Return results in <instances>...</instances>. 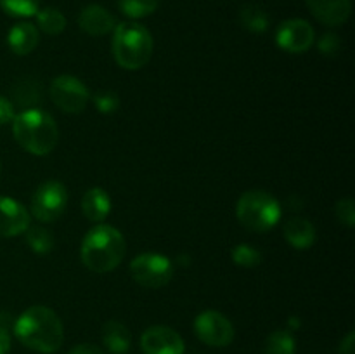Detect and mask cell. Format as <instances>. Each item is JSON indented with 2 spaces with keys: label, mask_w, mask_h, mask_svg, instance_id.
Listing matches in <instances>:
<instances>
[{
  "label": "cell",
  "mask_w": 355,
  "mask_h": 354,
  "mask_svg": "<svg viewBox=\"0 0 355 354\" xmlns=\"http://www.w3.org/2000/svg\"><path fill=\"white\" fill-rule=\"evenodd\" d=\"M17 340L28 349L52 354L64 342V326L61 318L45 305H31L17 318L14 325Z\"/></svg>",
  "instance_id": "obj_1"
},
{
  "label": "cell",
  "mask_w": 355,
  "mask_h": 354,
  "mask_svg": "<svg viewBox=\"0 0 355 354\" xmlns=\"http://www.w3.org/2000/svg\"><path fill=\"white\" fill-rule=\"evenodd\" d=\"M125 253L127 243L123 235L110 224H99L90 229L80 248V257L85 267L99 274L116 269Z\"/></svg>",
  "instance_id": "obj_2"
},
{
  "label": "cell",
  "mask_w": 355,
  "mask_h": 354,
  "mask_svg": "<svg viewBox=\"0 0 355 354\" xmlns=\"http://www.w3.org/2000/svg\"><path fill=\"white\" fill-rule=\"evenodd\" d=\"M12 134L24 151L45 156L58 146L59 130L54 118L42 110H26L12 120Z\"/></svg>",
  "instance_id": "obj_3"
},
{
  "label": "cell",
  "mask_w": 355,
  "mask_h": 354,
  "mask_svg": "<svg viewBox=\"0 0 355 354\" xmlns=\"http://www.w3.org/2000/svg\"><path fill=\"white\" fill-rule=\"evenodd\" d=\"M153 54L151 31L135 21H123L113 30L114 61L123 69H141Z\"/></svg>",
  "instance_id": "obj_4"
},
{
  "label": "cell",
  "mask_w": 355,
  "mask_h": 354,
  "mask_svg": "<svg viewBox=\"0 0 355 354\" xmlns=\"http://www.w3.org/2000/svg\"><path fill=\"white\" fill-rule=\"evenodd\" d=\"M238 221L246 229L255 233H267L281 221L283 208L270 193L262 189H250L239 196L236 205Z\"/></svg>",
  "instance_id": "obj_5"
},
{
  "label": "cell",
  "mask_w": 355,
  "mask_h": 354,
  "mask_svg": "<svg viewBox=\"0 0 355 354\" xmlns=\"http://www.w3.org/2000/svg\"><path fill=\"white\" fill-rule=\"evenodd\" d=\"M130 273L135 283L144 288H163L172 281L173 262L162 253H141L130 262Z\"/></svg>",
  "instance_id": "obj_6"
},
{
  "label": "cell",
  "mask_w": 355,
  "mask_h": 354,
  "mask_svg": "<svg viewBox=\"0 0 355 354\" xmlns=\"http://www.w3.org/2000/svg\"><path fill=\"white\" fill-rule=\"evenodd\" d=\"M68 205V191L59 180H45L31 196V215L40 222H54Z\"/></svg>",
  "instance_id": "obj_7"
},
{
  "label": "cell",
  "mask_w": 355,
  "mask_h": 354,
  "mask_svg": "<svg viewBox=\"0 0 355 354\" xmlns=\"http://www.w3.org/2000/svg\"><path fill=\"white\" fill-rule=\"evenodd\" d=\"M51 99L64 113H82L90 99L89 89L73 75H59L51 83Z\"/></svg>",
  "instance_id": "obj_8"
},
{
  "label": "cell",
  "mask_w": 355,
  "mask_h": 354,
  "mask_svg": "<svg viewBox=\"0 0 355 354\" xmlns=\"http://www.w3.org/2000/svg\"><path fill=\"white\" fill-rule=\"evenodd\" d=\"M198 339L211 347H225L234 340V326L218 311H203L194 319Z\"/></svg>",
  "instance_id": "obj_9"
},
{
  "label": "cell",
  "mask_w": 355,
  "mask_h": 354,
  "mask_svg": "<svg viewBox=\"0 0 355 354\" xmlns=\"http://www.w3.org/2000/svg\"><path fill=\"white\" fill-rule=\"evenodd\" d=\"M315 31L312 24L305 19H288L279 24L276 31V42L283 51L291 54L307 52L314 45Z\"/></svg>",
  "instance_id": "obj_10"
},
{
  "label": "cell",
  "mask_w": 355,
  "mask_h": 354,
  "mask_svg": "<svg viewBox=\"0 0 355 354\" xmlns=\"http://www.w3.org/2000/svg\"><path fill=\"white\" fill-rule=\"evenodd\" d=\"M144 354H184L186 346L179 333L165 325L149 326L141 337Z\"/></svg>",
  "instance_id": "obj_11"
},
{
  "label": "cell",
  "mask_w": 355,
  "mask_h": 354,
  "mask_svg": "<svg viewBox=\"0 0 355 354\" xmlns=\"http://www.w3.org/2000/svg\"><path fill=\"white\" fill-rule=\"evenodd\" d=\"M31 215L19 201L0 196V238H14L30 228Z\"/></svg>",
  "instance_id": "obj_12"
},
{
  "label": "cell",
  "mask_w": 355,
  "mask_h": 354,
  "mask_svg": "<svg viewBox=\"0 0 355 354\" xmlns=\"http://www.w3.org/2000/svg\"><path fill=\"white\" fill-rule=\"evenodd\" d=\"M305 2L312 16L326 26H340L347 23L352 12L350 0H305Z\"/></svg>",
  "instance_id": "obj_13"
},
{
  "label": "cell",
  "mask_w": 355,
  "mask_h": 354,
  "mask_svg": "<svg viewBox=\"0 0 355 354\" xmlns=\"http://www.w3.org/2000/svg\"><path fill=\"white\" fill-rule=\"evenodd\" d=\"M116 24L113 14L99 3H90V6L83 7L82 12L78 14V26L92 37H103V35L111 33Z\"/></svg>",
  "instance_id": "obj_14"
},
{
  "label": "cell",
  "mask_w": 355,
  "mask_h": 354,
  "mask_svg": "<svg viewBox=\"0 0 355 354\" xmlns=\"http://www.w3.org/2000/svg\"><path fill=\"white\" fill-rule=\"evenodd\" d=\"M38 40H40L38 28L28 21L16 23L7 33V45L17 56H26L33 52V49L38 45Z\"/></svg>",
  "instance_id": "obj_15"
},
{
  "label": "cell",
  "mask_w": 355,
  "mask_h": 354,
  "mask_svg": "<svg viewBox=\"0 0 355 354\" xmlns=\"http://www.w3.org/2000/svg\"><path fill=\"white\" fill-rule=\"evenodd\" d=\"M284 238L293 248L307 250L315 243V228L309 219L291 217L284 224Z\"/></svg>",
  "instance_id": "obj_16"
},
{
  "label": "cell",
  "mask_w": 355,
  "mask_h": 354,
  "mask_svg": "<svg viewBox=\"0 0 355 354\" xmlns=\"http://www.w3.org/2000/svg\"><path fill=\"white\" fill-rule=\"evenodd\" d=\"M82 210L89 221L103 222L111 212V198L103 187H90L82 198Z\"/></svg>",
  "instance_id": "obj_17"
},
{
  "label": "cell",
  "mask_w": 355,
  "mask_h": 354,
  "mask_svg": "<svg viewBox=\"0 0 355 354\" xmlns=\"http://www.w3.org/2000/svg\"><path fill=\"white\" fill-rule=\"evenodd\" d=\"M103 344L111 354H127L130 351L132 335L120 321H107L103 326Z\"/></svg>",
  "instance_id": "obj_18"
},
{
  "label": "cell",
  "mask_w": 355,
  "mask_h": 354,
  "mask_svg": "<svg viewBox=\"0 0 355 354\" xmlns=\"http://www.w3.org/2000/svg\"><path fill=\"white\" fill-rule=\"evenodd\" d=\"M239 21H241L243 28H246L252 33H263L269 28V16L266 10L259 6H245L239 10Z\"/></svg>",
  "instance_id": "obj_19"
},
{
  "label": "cell",
  "mask_w": 355,
  "mask_h": 354,
  "mask_svg": "<svg viewBox=\"0 0 355 354\" xmlns=\"http://www.w3.org/2000/svg\"><path fill=\"white\" fill-rule=\"evenodd\" d=\"M297 344L295 337L288 330H276L270 333L263 346V354H295Z\"/></svg>",
  "instance_id": "obj_20"
},
{
  "label": "cell",
  "mask_w": 355,
  "mask_h": 354,
  "mask_svg": "<svg viewBox=\"0 0 355 354\" xmlns=\"http://www.w3.org/2000/svg\"><path fill=\"white\" fill-rule=\"evenodd\" d=\"M35 16H37L38 28H40L44 33L59 35L64 31L66 17L64 14H62L59 9H55V7H47V9L38 10Z\"/></svg>",
  "instance_id": "obj_21"
},
{
  "label": "cell",
  "mask_w": 355,
  "mask_h": 354,
  "mask_svg": "<svg viewBox=\"0 0 355 354\" xmlns=\"http://www.w3.org/2000/svg\"><path fill=\"white\" fill-rule=\"evenodd\" d=\"M26 243L30 245L31 252L35 253H49L54 248V236L51 235V231L42 226H31L26 229Z\"/></svg>",
  "instance_id": "obj_22"
},
{
  "label": "cell",
  "mask_w": 355,
  "mask_h": 354,
  "mask_svg": "<svg viewBox=\"0 0 355 354\" xmlns=\"http://www.w3.org/2000/svg\"><path fill=\"white\" fill-rule=\"evenodd\" d=\"M118 7L130 19H141L158 9L159 0H118Z\"/></svg>",
  "instance_id": "obj_23"
},
{
  "label": "cell",
  "mask_w": 355,
  "mask_h": 354,
  "mask_svg": "<svg viewBox=\"0 0 355 354\" xmlns=\"http://www.w3.org/2000/svg\"><path fill=\"white\" fill-rule=\"evenodd\" d=\"M40 0H0V7L12 17H31L38 12Z\"/></svg>",
  "instance_id": "obj_24"
},
{
  "label": "cell",
  "mask_w": 355,
  "mask_h": 354,
  "mask_svg": "<svg viewBox=\"0 0 355 354\" xmlns=\"http://www.w3.org/2000/svg\"><path fill=\"white\" fill-rule=\"evenodd\" d=\"M231 257L236 266L239 267H257L260 264V260H262V253L253 245H248V243H239V245H236L232 248Z\"/></svg>",
  "instance_id": "obj_25"
},
{
  "label": "cell",
  "mask_w": 355,
  "mask_h": 354,
  "mask_svg": "<svg viewBox=\"0 0 355 354\" xmlns=\"http://www.w3.org/2000/svg\"><path fill=\"white\" fill-rule=\"evenodd\" d=\"M92 99L97 111L103 115H111L120 108V97L113 90H101V92H96Z\"/></svg>",
  "instance_id": "obj_26"
},
{
  "label": "cell",
  "mask_w": 355,
  "mask_h": 354,
  "mask_svg": "<svg viewBox=\"0 0 355 354\" xmlns=\"http://www.w3.org/2000/svg\"><path fill=\"white\" fill-rule=\"evenodd\" d=\"M336 217L342 224H345L347 228H354L355 226V207L352 198H343L336 203L335 207Z\"/></svg>",
  "instance_id": "obj_27"
},
{
  "label": "cell",
  "mask_w": 355,
  "mask_h": 354,
  "mask_svg": "<svg viewBox=\"0 0 355 354\" xmlns=\"http://www.w3.org/2000/svg\"><path fill=\"white\" fill-rule=\"evenodd\" d=\"M340 49V38L335 33H326L319 40V51L324 56H335Z\"/></svg>",
  "instance_id": "obj_28"
},
{
  "label": "cell",
  "mask_w": 355,
  "mask_h": 354,
  "mask_svg": "<svg viewBox=\"0 0 355 354\" xmlns=\"http://www.w3.org/2000/svg\"><path fill=\"white\" fill-rule=\"evenodd\" d=\"M14 117H16V113H14V104L7 97L0 96V125L12 124Z\"/></svg>",
  "instance_id": "obj_29"
},
{
  "label": "cell",
  "mask_w": 355,
  "mask_h": 354,
  "mask_svg": "<svg viewBox=\"0 0 355 354\" xmlns=\"http://www.w3.org/2000/svg\"><path fill=\"white\" fill-rule=\"evenodd\" d=\"M68 354H106L101 347L94 346V344H78V346L71 347Z\"/></svg>",
  "instance_id": "obj_30"
},
{
  "label": "cell",
  "mask_w": 355,
  "mask_h": 354,
  "mask_svg": "<svg viewBox=\"0 0 355 354\" xmlns=\"http://www.w3.org/2000/svg\"><path fill=\"white\" fill-rule=\"evenodd\" d=\"M354 342H355V333L350 332L349 335L342 340V346H340V354H355Z\"/></svg>",
  "instance_id": "obj_31"
},
{
  "label": "cell",
  "mask_w": 355,
  "mask_h": 354,
  "mask_svg": "<svg viewBox=\"0 0 355 354\" xmlns=\"http://www.w3.org/2000/svg\"><path fill=\"white\" fill-rule=\"evenodd\" d=\"M10 351V335L6 328L0 326V354H7Z\"/></svg>",
  "instance_id": "obj_32"
}]
</instances>
